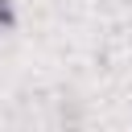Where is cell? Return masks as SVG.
<instances>
[{"label": "cell", "mask_w": 132, "mask_h": 132, "mask_svg": "<svg viewBox=\"0 0 132 132\" xmlns=\"http://www.w3.org/2000/svg\"><path fill=\"white\" fill-rule=\"evenodd\" d=\"M16 29V4L12 0H0V33Z\"/></svg>", "instance_id": "obj_1"}]
</instances>
